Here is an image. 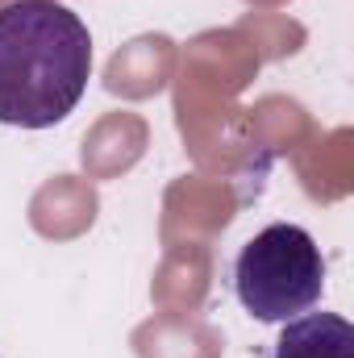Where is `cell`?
Returning <instances> with one entry per match:
<instances>
[{
	"instance_id": "1",
	"label": "cell",
	"mask_w": 354,
	"mask_h": 358,
	"mask_svg": "<svg viewBox=\"0 0 354 358\" xmlns=\"http://www.w3.org/2000/svg\"><path fill=\"white\" fill-rule=\"evenodd\" d=\"M92 34L59 0L0 8V125L50 129L88 92Z\"/></svg>"
},
{
	"instance_id": "2",
	"label": "cell",
	"mask_w": 354,
	"mask_h": 358,
	"mask_svg": "<svg viewBox=\"0 0 354 358\" xmlns=\"http://www.w3.org/2000/svg\"><path fill=\"white\" fill-rule=\"evenodd\" d=\"M234 292L259 321H292L309 313L325 292L321 246L300 225H267L234 263Z\"/></svg>"
},
{
	"instance_id": "3",
	"label": "cell",
	"mask_w": 354,
	"mask_h": 358,
	"mask_svg": "<svg viewBox=\"0 0 354 358\" xmlns=\"http://www.w3.org/2000/svg\"><path fill=\"white\" fill-rule=\"evenodd\" d=\"M275 358H354V325L338 313H304L283 321Z\"/></svg>"
}]
</instances>
